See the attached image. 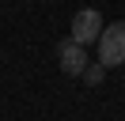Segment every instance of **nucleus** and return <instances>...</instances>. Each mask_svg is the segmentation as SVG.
Returning a JSON list of instances; mask_svg holds the SVG:
<instances>
[{
	"instance_id": "1",
	"label": "nucleus",
	"mask_w": 125,
	"mask_h": 121,
	"mask_svg": "<svg viewBox=\"0 0 125 121\" xmlns=\"http://www.w3.org/2000/svg\"><path fill=\"white\" fill-rule=\"evenodd\" d=\"M99 64L106 68H117V64H125V23L117 19V23H106L102 27V34H99Z\"/></svg>"
},
{
	"instance_id": "2",
	"label": "nucleus",
	"mask_w": 125,
	"mask_h": 121,
	"mask_svg": "<svg viewBox=\"0 0 125 121\" xmlns=\"http://www.w3.org/2000/svg\"><path fill=\"white\" fill-rule=\"evenodd\" d=\"M102 15L95 11V8H80L76 15H72V30H68V38L72 42H80V45H91V42H99V34H102Z\"/></svg>"
},
{
	"instance_id": "3",
	"label": "nucleus",
	"mask_w": 125,
	"mask_h": 121,
	"mask_svg": "<svg viewBox=\"0 0 125 121\" xmlns=\"http://www.w3.org/2000/svg\"><path fill=\"white\" fill-rule=\"evenodd\" d=\"M57 64H61L64 76H83V68H87V45L72 42V38L57 42Z\"/></svg>"
},
{
	"instance_id": "4",
	"label": "nucleus",
	"mask_w": 125,
	"mask_h": 121,
	"mask_svg": "<svg viewBox=\"0 0 125 121\" xmlns=\"http://www.w3.org/2000/svg\"><path fill=\"white\" fill-rule=\"evenodd\" d=\"M83 80L91 83V87H99V83L106 80V68H102L99 60H87V68H83Z\"/></svg>"
}]
</instances>
